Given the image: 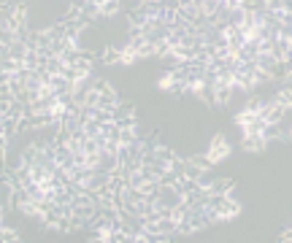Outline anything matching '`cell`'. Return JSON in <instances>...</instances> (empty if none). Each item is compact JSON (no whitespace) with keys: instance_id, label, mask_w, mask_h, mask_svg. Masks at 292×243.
Instances as JSON below:
<instances>
[{"instance_id":"cell-1","label":"cell","mask_w":292,"mask_h":243,"mask_svg":"<svg viewBox=\"0 0 292 243\" xmlns=\"http://www.w3.org/2000/svg\"><path fill=\"white\" fill-rule=\"evenodd\" d=\"M230 152V146H228V141H224L222 135H216L214 138V143H211V152H208V162H219L222 157H228Z\"/></svg>"},{"instance_id":"cell-2","label":"cell","mask_w":292,"mask_h":243,"mask_svg":"<svg viewBox=\"0 0 292 243\" xmlns=\"http://www.w3.org/2000/svg\"><path fill=\"white\" fill-rule=\"evenodd\" d=\"M276 103H278V106H290L292 108V92L282 89V92H278V97H276Z\"/></svg>"},{"instance_id":"cell-3","label":"cell","mask_w":292,"mask_h":243,"mask_svg":"<svg viewBox=\"0 0 292 243\" xmlns=\"http://www.w3.org/2000/svg\"><path fill=\"white\" fill-rule=\"evenodd\" d=\"M290 138H292V130H290Z\"/></svg>"}]
</instances>
